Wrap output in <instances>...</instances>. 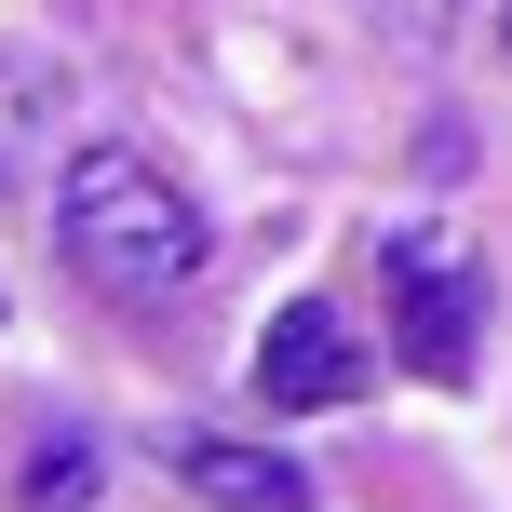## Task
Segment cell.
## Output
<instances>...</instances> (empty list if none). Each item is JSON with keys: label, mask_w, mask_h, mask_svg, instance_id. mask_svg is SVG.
Returning <instances> with one entry per match:
<instances>
[{"label": "cell", "mask_w": 512, "mask_h": 512, "mask_svg": "<svg viewBox=\"0 0 512 512\" xmlns=\"http://www.w3.org/2000/svg\"><path fill=\"white\" fill-rule=\"evenodd\" d=\"M54 256H68L95 297L162 310L203 270V203H189L149 149H122V135H108V149H68L54 162Z\"/></svg>", "instance_id": "obj_1"}, {"label": "cell", "mask_w": 512, "mask_h": 512, "mask_svg": "<svg viewBox=\"0 0 512 512\" xmlns=\"http://www.w3.org/2000/svg\"><path fill=\"white\" fill-rule=\"evenodd\" d=\"M378 297H391V351L432 391H459L472 351H486V270L445 230H378Z\"/></svg>", "instance_id": "obj_2"}, {"label": "cell", "mask_w": 512, "mask_h": 512, "mask_svg": "<svg viewBox=\"0 0 512 512\" xmlns=\"http://www.w3.org/2000/svg\"><path fill=\"white\" fill-rule=\"evenodd\" d=\"M351 391H364V351L337 324V297H283L270 337H256V405L310 418V405H351Z\"/></svg>", "instance_id": "obj_3"}, {"label": "cell", "mask_w": 512, "mask_h": 512, "mask_svg": "<svg viewBox=\"0 0 512 512\" xmlns=\"http://www.w3.org/2000/svg\"><path fill=\"white\" fill-rule=\"evenodd\" d=\"M81 122V68L68 54H0V189H27Z\"/></svg>", "instance_id": "obj_4"}, {"label": "cell", "mask_w": 512, "mask_h": 512, "mask_svg": "<svg viewBox=\"0 0 512 512\" xmlns=\"http://www.w3.org/2000/svg\"><path fill=\"white\" fill-rule=\"evenodd\" d=\"M176 472H189V499H216V512H310V472L270 459V445H230V432L176 445Z\"/></svg>", "instance_id": "obj_5"}, {"label": "cell", "mask_w": 512, "mask_h": 512, "mask_svg": "<svg viewBox=\"0 0 512 512\" xmlns=\"http://www.w3.org/2000/svg\"><path fill=\"white\" fill-rule=\"evenodd\" d=\"M95 486H108V459H95L81 432L27 445V472H14V499H27V512H95Z\"/></svg>", "instance_id": "obj_6"}, {"label": "cell", "mask_w": 512, "mask_h": 512, "mask_svg": "<svg viewBox=\"0 0 512 512\" xmlns=\"http://www.w3.org/2000/svg\"><path fill=\"white\" fill-rule=\"evenodd\" d=\"M499 41H512V14H499Z\"/></svg>", "instance_id": "obj_7"}, {"label": "cell", "mask_w": 512, "mask_h": 512, "mask_svg": "<svg viewBox=\"0 0 512 512\" xmlns=\"http://www.w3.org/2000/svg\"><path fill=\"white\" fill-rule=\"evenodd\" d=\"M0 310H14V297H0Z\"/></svg>", "instance_id": "obj_8"}]
</instances>
